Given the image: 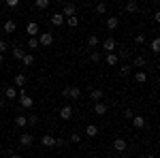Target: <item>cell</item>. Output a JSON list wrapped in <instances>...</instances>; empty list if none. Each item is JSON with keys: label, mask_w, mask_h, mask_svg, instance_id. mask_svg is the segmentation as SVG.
I'll use <instances>...</instances> for the list:
<instances>
[{"label": "cell", "mask_w": 160, "mask_h": 158, "mask_svg": "<svg viewBox=\"0 0 160 158\" xmlns=\"http://www.w3.org/2000/svg\"><path fill=\"white\" fill-rule=\"evenodd\" d=\"M120 73H122L124 77H126V75H130V64H122V66H120Z\"/></svg>", "instance_id": "obj_34"}, {"label": "cell", "mask_w": 160, "mask_h": 158, "mask_svg": "<svg viewBox=\"0 0 160 158\" xmlns=\"http://www.w3.org/2000/svg\"><path fill=\"white\" fill-rule=\"evenodd\" d=\"M71 118H73V107L71 105L60 107V120H71Z\"/></svg>", "instance_id": "obj_6"}, {"label": "cell", "mask_w": 160, "mask_h": 158, "mask_svg": "<svg viewBox=\"0 0 160 158\" xmlns=\"http://www.w3.org/2000/svg\"><path fill=\"white\" fill-rule=\"evenodd\" d=\"M118 58L126 60V58H128V51H126V49H120V51H118Z\"/></svg>", "instance_id": "obj_40"}, {"label": "cell", "mask_w": 160, "mask_h": 158, "mask_svg": "<svg viewBox=\"0 0 160 158\" xmlns=\"http://www.w3.org/2000/svg\"><path fill=\"white\" fill-rule=\"evenodd\" d=\"M75 15H77V7L71 4V2H66V4L62 7V17L68 19V17H75Z\"/></svg>", "instance_id": "obj_2"}, {"label": "cell", "mask_w": 160, "mask_h": 158, "mask_svg": "<svg viewBox=\"0 0 160 158\" xmlns=\"http://www.w3.org/2000/svg\"><path fill=\"white\" fill-rule=\"evenodd\" d=\"M124 118H126V120H132V118H135V111H132V109H126V111H124Z\"/></svg>", "instance_id": "obj_38"}, {"label": "cell", "mask_w": 160, "mask_h": 158, "mask_svg": "<svg viewBox=\"0 0 160 158\" xmlns=\"http://www.w3.org/2000/svg\"><path fill=\"white\" fill-rule=\"evenodd\" d=\"M135 81L137 84H145V81H148V73H143V71L135 73Z\"/></svg>", "instance_id": "obj_23"}, {"label": "cell", "mask_w": 160, "mask_h": 158, "mask_svg": "<svg viewBox=\"0 0 160 158\" xmlns=\"http://www.w3.org/2000/svg\"><path fill=\"white\" fill-rule=\"evenodd\" d=\"M118 26H120V19H118V17H109V19H107V28H109V30H115Z\"/></svg>", "instance_id": "obj_24"}, {"label": "cell", "mask_w": 160, "mask_h": 158, "mask_svg": "<svg viewBox=\"0 0 160 158\" xmlns=\"http://www.w3.org/2000/svg\"><path fill=\"white\" fill-rule=\"evenodd\" d=\"M9 158H24V156H22V154H15V152H11V156H9Z\"/></svg>", "instance_id": "obj_45"}, {"label": "cell", "mask_w": 160, "mask_h": 158, "mask_svg": "<svg viewBox=\"0 0 160 158\" xmlns=\"http://www.w3.org/2000/svg\"><path fill=\"white\" fill-rule=\"evenodd\" d=\"M96 13H100V15L107 13V4H105V2H98V4H96Z\"/></svg>", "instance_id": "obj_35"}, {"label": "cell", "mask_w": 160, "mask_h": 158, "mask_svg": "<svg viewBox=\"0 0 160 158\" xmlns=\"http://www.w3.org/2000/svg\"><path fill=\"white\" fill-rule=\"evenodd\" d=\"M2 62H4V56H0V64H2Z\"/></svg>", "instance_id": "obj_47"}, {"label": "cell", "mask_w": 160, "mask_h": 158, "mask_svg": "<svg viewBox=\"0 0 160 158\" xmlns=\"http://www.w3.org/2000/svg\"><path fill=\"white\" fill-rule=\"evenodd\" d=\"M7 49H9V43H7V41H0V56H2Z\"/></svg>", "instance_id": "obj_39"}, {"label": "cell", "mask_w": 160, "mask_h": 158, "mask_svg": "<svg viewBox=\"0 0 160 158\" xmlns=\"http://www.w3.org/2000/svg\"><path fill=\"white\" fill-rule=\"evenodd\" d=\"M41 145H43V147H56V137H51V135H43V137H41Z\"/></svg>", "instance_id": "obj_7"}, {"label": "cell", "mask_w": 160, "mask_h": 158, "mask_svg": "<svg viewBox=\"0 0 160 158\" xmlns=\"http://www.w3.org/2000/svg\"><path fill=\"white\" fill-rule=\"evenodd\" d=\"M126 11H128V13H137V11H139V4H137V0H130V2H126Z\"/></svg>", "instance_id": "obj_22"}, {"label": "cell", "mask_w": 160, "mask_h": 158, "mask_svg": "<svg viewBox=\"0 0 160 158\" xmlns=\"http://www.w3.org/2000/svg\"><path fill=\"white\" fill-rule=\"evenodd\" d=\"M24 56H26L24 47H19V45H15V47H13V58H15V60H22Z\"/></svg>", "instance_id": "obj_18"}, {"label": "cell", "mask_w": 160, "mask_h": 158, "mask_svg": "<svg viewBox=\"0 0 160 158\" xmlns=\"http://www.w3.org/2000/svg\"><path fill=\"white\" fill-rule=\"evenodd\" d=\"M145 158H156V156H154V154H148V156H145Z\"/></svg>", "instance_id": "obj_46"}, {"label": "cell", "mask_w": 160, "mask_h": 158, "mask_svg": "<svg viewBox=\"0 0 160 158\" xmlns=\"http://www.w3.org/2000/svg\"><path fill=\"white\" fill-rule=\"evenodd\" d=\"M28 47H30V49H38V47H41V45H38V38L37 37H30V38H28Z\"/></svg>", "instance_id": "obj_27"}, {"label": "cell", "mask_w": 160, "mask_h": 158, "mask_svg": "<svg viewBox=\"0 0 160 158\" xmlns=\"http://www.w3.org/2000/svg\"><path fill=\"white\" fill-rule=\"evenodd\" d=\"M98 43H100V41H98V37H96V34H90V37H88V47L94 49V47H98Z\"/></svg>", "instance_id": "obj_21"}, {"label": "cell", "mask_w": 160, "mask_h": 158, "mask_svg": "<svg viewBox=\"0 0 160 158\" xmlns=\"http://www.w3.org/2000/svg\"><path fill=\"white\" fill-rule=\"evenodd\" d=\"M19 105H22V109H30V107L34 105V100H32V98L22 90V92H19Z\"/></svg>", "instance_id": "obj_3"}, {"label": "cell", "mask_w": 160, "mask_h": 158, "mask_svg": "<svg viewBox=\"0 0 160 158\" xmlns=\"http://www.w3.org/2000/svg\"><path fill=\"white\" fill-rule=\"evenodd\" d=\"M26 34H28V38L38 34V24H37V22H30V24L26 26Z\"/></svg>", "instance_id": "obj_9"}, {"label": "cell", "mask_w": 160, "mask_h": 158, "mask_svg": "<svg viewBox=\"0 0 160 158\" xmlns=\"http://www.w3.org/2000/svg\"><path fill=\"white\" fill-rule=\"evenodd\" d=\"M22 62H24L26 66H32V64H34V56H32V54H26L24 58H22Z\"/></svg>", "instance_id": "obj_26"}, {"label": "cell", "mask_w": 160, "mask_h": 158, "mask_svg": "<svg viewBox=\"0 0 160 158\" xmlns=\"http://www.w3.org/2000/svg\"><path fill=\"white\" fill-rule=\"evenodd\" d=\"M64 143H66V141H64L62 137H56V145H64Z\"/></svg>", "instance_id": "obj_43"}, {"label": "cell", "mask_w": 160, "mask_h": 158, "mask_svg": "<svg viewBox=\"0 0 160 158\" xmlns=\"http://www.w3.org/2000/svg\"><path fill=\"white\" fill-rule=\"evenodd\" d=\"M79 141H81V135H79V133L71 135V143H79Z\"/></svg>", "instance_id": "obj_37"}, {"label": "cell", "mask_w": 160, "mask_h": 158, "mask_svg": "<svg viewBox=\"0 0 160 158\" xmlns=\"http://www.w3.org/2000/svg\"><path fill=\"white\" fill-rule=\"evenodd\" d=\"M90 60L94 62V64H98L100 62V51H92V54H90Z\"/></svg>", "instance_id": "obj_32"}, {"label": "cell", "mask_w": 160, "mask_h": 158, "mask_svg": "<svg viewBox=\"0 0 160 158\" xmlns=\"http://www.w3.org/2000/svg\"><path fill=\"white\" fill-rule=\"evenodd\" d=\"M90 98H92V103H100V100H102V90H100V88L90 90Z\"/></svg>", "instance_id": "obj_11"}, {"label": "cell", "mask_w": 160, "mask_h": 158, "mask_svg": "<svg viewBox=\"0 0 160 158\" xmlns=\"http://www.w3.org/2000/svg\"><path fill=\"white\" fill-rule=\"evenodd\" d=\"M32 141H34V137L30 133H24V135H19V145H24V147H30L32 145Z\"/></svg>", "instance_id": "obj_8"}, {"label": "cell", "mask_w": 160, "mask_h": 158, "mask_svg": "<svg viewBox=\"0 0 160 158\" xmlns=\"http://www.w3.org/2000/svg\"><path fill=\"white\" fill-rule=\"evenodd\" d=\"M51 24H53V26H62V24H64L62 13H53V15H51Z\"/></svg>", "instance_id": "obj_20"}, {"label": "cell", "mask_w": 160, "mask_h": 158, "mask_svg": "<svg viewBox=\"0 0 160 158\" xmlns=\"http://www.w3.org/2000/svg\"><path fill=\"white\" fill-rule=\"evenodd\" d=\"M13 84L17 85V88H24V85L28 84V79H26V75H22V73H19V75H15V79H13Z\"/></svg>", "instance_id": "obj_13"}, {"label": "cell", "mask_w": 160, "mask_h": 158, "mask_svg": "<svg viewBox=\"0 0 160 158\" xmlns=\"http://www.w3.org/2000/svg\"><path fill=\"white\" fill-rule=\"evenodd\" d=\"M26 120H28V126H37L38 124V115H28Z\"/></svg>", "instance_id": "obj_33"}, {"label": "cell", "mask_w": 160, "mask_h": 158, "mask_svg": "<svg viewBox=\"0 0 160 158\" xmlns=\"http://www.w3.org/2000/svg\"><path fill=\"white\" fill-rule=\"evenodd\" d=\"M86 135L88 137H96V135H98V126H96V124H88L86 126Z\"/></svg>", "instance_id": "obj_19"}, {"label": "cell", "mask_w": 160, "mask_h": 158, "mask_svg": "<svg viewBox=\"0 0 160 158\" xmlns=\"http://www.w3.org/2000/svg\"><path fill=\"white\" fill-rule=\"evenodd\" d=\"M34 7H37V9H47V7H49V0H37Z\"/></svg>", "instance_id": "obj_31"}, {"label": "cell", "mask_w": 160, "mask_h": 158, "mask_svg": "<svg viewBox=\"0 0 160 158\" xmlns=\"http://www.w3.org/2000/svg\"><path fill=\"white\" fill-rule=\"evenodd\" d=\"M15 30H17V24H15L13 19H9V22H4V32H7V34H13Z\"/></svg>", "instance_id": "obj_16"}, {"label": "cell", "mask_w": 160, "mask_h": 158, "mask_svg": "<svg viewBox=\"0 0 160 158\" xmlns=\"http://www.w3.org/2000/svg\"><path fill=\"white\" fill-rule=\"evenodd\" d=\"M115 47H118V43H115V38H113V37H107V38H105L102 49H105L107 54H113V51H115Z\"/></svg>", "instance_id": "obj_5"}, {"label": "cell", "mask_w": 160, "mask_h": 158, "mask_svg": "<svg viewBox=\"0 0 160 158\" xmlns=\"http://www.w3.org/2000/svg\"><path fill=\"white\" fill-rule=\"evenodd\" d=\"M68 88H71V85H66V88H62V98H68Z\"/></svg>", "instance_id": "obj_42"}, {"label": "cell", "mask_w": 160, "mask_h": 158, "mask_svg": "<svg viewBox=\"0 0 160 158\" xmlns=\"http://www.w3.org/2000/svg\"><path fill=\"white\" fill-rule=\"evenodd\" d=\"M130 122H132L135 128H143V126H145V118H143V115H135Z\"/></svg>", "instance_id": "obj_17"}, {"label": "cell", "mask_w": 160, "mask_h": 158, "mask_svg": "<svg viewBox=\"0 0 160 158\" xmlns=\"http://www.w3.org/2000/svg\"><path fill=\"white\" fill-rule=\"evenodd\" d=\"M38 45H43V47H51L53 45V34L51 32H43V34H38Z\"/></svg>", "instance_id": "obj_1"}, {"label": "cell", "mask_w": 160, "mask_h": 158, "mask_svg": "<svg viewBox=\"0 0 160 158\" xmlns=\"http://www.w3.org/2000/svg\"><path fill=\"white\" fill-rule=\"evenodd\" d=\"M94 113L96 115H105L107 113V105L105 103H94Z\"/></svg>", "instance_id": "obj_15"}, {"label": "cell", "mask_w": 160, "mask_h": 158, "mask_svg": "<svg viewBox=\"0 0 160 158\" xmlns=\"http://www.w3.org/2000/svg\"><path fill=\"white\" fill-rule=\"evenodd\" d=\"M122 158H128V156H122Z\"/></svg>", "instance_id": "obj_48"}, {"label": "cell", "mask_w": 160, "mask_h": 158, "mask_svg": "<svg viewBox=\"0 0 160 158\" xmlns=\"http://www.w3.org/2000/svg\"><path fill=\"white\" fill-rule=\"evenodd\" d=\"M149 47H152V51H154V54H158V51H160V38H154Z\"/></svg>", "instance_id": "obj_30"}, {"label": "cell", "mask_w": 160, "mask_h": 158, "mask_svg": "<svg viewBox=\"0 0 160 158\" xmlns=\"http://www.w3.org/2000/svg\"><path fill=\"white\" fill-rule=\"evenodd\" d=\"M105 60H107V64H109V66H115V64L120 62V58H118V54L113 51V54H107V56H105Z\"/></svg>", "instance_id": "obj_14"}, {"label": "cell", "mask_w": 160, "mask_h": 158, "mask_svg": "<svg viewBox=\"0 0 160 158\" xmlns=\"http://www.w3.org/2000/svg\"><path fill=\"white\" fill-rule=\"evenodd\" d=\"M154 22H160V11H154Z\"/></svg>", "instance_id": "obj_44"}, {"label": "cell", "mask_w": 160, "mask_h": 158, "mask_svg": "<svg viewBox=\"0 0 160 158\" xmlns=\"http://www.w3.org/2000/svg\"><path fill=\"white\" fill-rule=\"evenodd\" d=\"M66 24L71 26V28H77V26H79V17H77V15H75V17H68Z\"/></svg>", "instance_id": "obj_29"}, {"label": "cell", "mask_w": 160, "mask_h": 158, "mask_svg": "<svg viewBox=\"0 0 160 158\" xmlns=\"http://www.w3.org/2000/svg\"><path fill=\"white\" fill-rule=\"evenodd\" d=\"M132 66H139V69L145 66V58H143V56H137L135 60H132Z\"/></svg>", "instance_id": "obj_28"}, {"label": "cell", "mask_w": 160, "mask_h": 158, "mask_svg": "<svg viewBox=\"0 0 160 158\" xmlns=\"http://www.w3.org/2000/svg\"><path fill=\"white\" fill-rule=\"evenodd\" d=\"M15 126H19V128H26V126H28V120H26V115H17V118H15Z\"/></svg>", "instance_id": "obj_25"}, {"label": "cell", "mask_w": 160, "mask_h": 158, "mask_svg": "<svg viewBox=\"0 0 160 158\" xmlns=\"http://www.w3.org/2000/svg\"><path fill=\"white\" fill-rule=\"evenodd\" d=\"M113 150H115V152H120V154H122V152H126V150H128V141H126V139H122V137L113 139Z\"/></svg>", "instance_id": "obj_4"}, {"label": "cell", "mask_w": 160, "mask_h": 158, "mask_svg": "<svg viewBox=\"0 0 160 158\" xmlns=\"http://www.w3.org/2000/svg\"><path fill=\"white\" fill-rule=\"evenodd\" d=\"M135 43L143 45V43H145V37H143V34H137V37H135Z\"/></svg>", "instance_id": "obj_41"}, {"label": "cell", "mask_w": 160, "mask_h": 158, "mask_svg": "<svg viewBox=\"0 0 160 158\" xmlns=\"http://www.w3.org/2000/svg\"><path fill=\"white\" fill-rule=\"evenodd\" d=\"M4 96L9 98L11 103L17 98V90H15V85H7V88H4Z\"/></svg>", "instance_id": "obj_10"}, {"label": "cell", "mask_w": 160, "mask_h": 158, "mask_svg": "<svg viewBox=\"0 0 160 158\" xmlns=\"http://www.w3.org/2000/svg\"><path fill=\"white\" fill-rule=\"evenodd\" d=\"M79 96H81V90H79V85H71V88H68V98L77 100Z\"/></svg>", "instance_id": "obj_12"}, {"label": "cell", "mask_w": 160, "mask_h": 158, "mask_svg": "<svg viewBox=\"0 0 160 158\" xmlns=\"http://www.w3.org/2000/svg\"><path fill=\"white\" fill-rule=\"evenodd\" d=\"M4 4H7L9 9H17V7H19V0H7Z\"/></svg>", "instance_id": "obj_36"}]
</instances>
